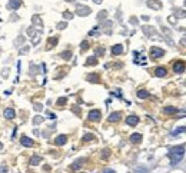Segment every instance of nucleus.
<instances>
[{"label": "nucleus", "instance_id": "nucleus-22", "mask_svg": "<svg viewBox=\"0 0 186 173\" xmlns=\"http://www.w3.org/2000/svg\"><path fill=\"white\" fill-rule=\"evenodd\" d=\"M89 80H95V82H93V83H96V82L99 80V77H98L96 74H92V76H89Z\"/></svg>", "mask_w": 186, "mask_h": 173}, {"label": "nucleus", "instance_id": "nucleus-28", "mask_svg": "<svg viewBox=\"0 0 186 173\" xmlns=\"http://www.w3.org/2000/svg\"><path fill=\"white\" fill-rule=\"evenodd\" d=\"M105 173H115V170H106Z\"/></svg>", "mask_w": 186, "mask_h": 173}, {"label": "nucleus", "instance_id": "nucleus-4", "mask_svg": "<svg viewBox=\"0 0 186 173\" xmlns=\"http://www.w3.org/2000/svg\"><path fill=\"white\" fill-rule=\"evenodd\" d=\"M173 70H175L176 73L185 72V63H183V62H176V63L173 64Z\"/></svg>", "mask_w": 186, "mask_h": 173}, {"label": "nucleus", "instance_id": "nucleus-6", "mask_svg": "<svg viewBox=\"0 0 186 173\" xmlns=\"http://www.w3.org/2000/svg\"><path fill=\"white\" fill-rule=\"evenodd\" d=\"M89 13H90V9H89V7H84V6H79V7H77V15L86 16V15H89Z\"/></svg>", "mask_w": 186, "mask_h": 173}, {"label": "nucleus", "instance_id": "nucleus-9", "mask_svg": "<svg viewBox=\"0 0 186 173\" xmlns=\"http://www.w3.org/2000/svg\"><path fill=\"white\" fill-rule=\"evenodd\" d=\"M20 143H22L23 146H26V147H30V146L33 144V140H32V139H29L27 136H23V137L20 139Z\"/></svg>", "mask_w": 186, "mask_h": 173}, {"label": "nucleus", "instance_id": "nucleus-30", "mask_svg": "<svg viewBox=\"0 0 186 173\" xmlns=\"http://www.w3.org/2000/svg\"><path fill=\"white\" fill-rule=\"evenodd\" d=\"M2 147H3V144H2V143H0V149H2Z\"/></svg>", "mask_w": 186, "mask_h": 173}, {"label": "nucleus", "instance_id": "nucleus-32", "mask_svg": "<svg viewBox=\"0 0 186 173\" xmlns=\"http://www.w3.org/2000/svg\"><path fill=\"white\" fill-rule=\"evenodd\" d=\"M185 5H186V2H185Z\"/></svg>", "mask_w": 186, "mask_h": 173}, {"label": "nucleus", "instance_id": "nucleus-13", "mask_svg": "<svg viewBox=\"0 0 186 173\" xmlns=\"http://www.w3.org/2000/svg\"><path fill=\"white\" fill-rule=\"evenodd\" d=\"M166 69L165 67H156V70H155V74L157 76V77H163V76H166Z\"/></svg>", "mask_w": 186, "mask_h": 173}, {"label": "nucleus", "instance_id": "nucleus-31", "mask_svg": "<svg viewBox=\"0 0 186 173\" xmlns=\"http://www.w3.org/2000/svg\"><path fill=\"white\" fill-rule=\"evenodd\" d=\"M67 2H73V0H67Z\"/></svg>", "mask_w": 186, "mask_h": 173}, {"label": "nucleus", "instance_id": "nucleus-3", "mask_svg": "<svg viewBox=\"0 0 186 173\" xmlns=\"http://www.w3.org/2000/svg\"><path fill=\"white\" fill-rule=\"evenodd\" d=\"M89 119H90L92 122H98V120L100 119V112H99V110H92V112L89 113Z\"/></svg>", "mask_w": 186, "mask_h": 173}, {"label": "nucleus", "instance_id": "nucleus-20", "mask_svg": "<svg viewBox=\"0 0 186 173\" xmlns=\"http://www.w3.org/2000/svg\"><path fill=\"white\" fill-rule=\"evenodd\" d=\"M175 112H176L175 107H166L165 109V113H175Z\"/></svg>", "mask_w": 186, "mask_h": 173}, {"label": "nucleus", "instance_id": "nucleus-18", "mask_svg": "<svg viewBox=\"0 0 186 173\" xmlns=\"http://www.w3.org/2000/svg\"><path fill=\"white\" fill-rule=\"evenodd\" d=\"M98 63V60H96V57H89V60L86 62V64L89 66V64H96Z\"/></svg>", "mask_w": 186, "mask_h": 173}, {"label": "nucleus", "instance_id": "nucleus-25", "mask_svg": "<svg viewBox=\"0 0 186 173\" xmlns=\"http://www.w3.org/2000/svg\"><path fill=\"white\" fill-rule=\"evenodd\" d=\"M63 27H66V23H60L59 25V29H63Z\"/></svg>", "mask_w": 186, "mask_h": 173}, {"label": "nucleus", "instance_id": "nucleus-23", "mask_svg": "<svg viewBox=\"0 0 186 173\" xmlns=\"http://www.w3.org/2000/svg\"><path fill=\"white\" fill-rule=\"evenodd\" d=\"M86 49H87V43L83 42V43H82V50H86Z\"/></svg>", "mask_w": 186, "mask_h": 173}, {"label": "nucleus", "instance_id": "nucleus-27", "mask_svg": "<svg viewBox=\"0 0 186 173\" xmlns=\"http://www.w3.org/2000/svg\"><path fill=\"white\" fill-rule=\"evenodd\" d=\"M64 16H66V17H69V19L72 17V15H69V12H66V13H64Z\"/></svg>", "mask_w": 186, "mask_h": 173}, {"label": "nucleus", "instance_id": "nucleus-19", "mask_svg": "<svg viewBox=\"0 0 186 173\" xmlns=\"http://www.w3.org/2000/svg\"><path fill=\"white\" fill-rule=\"evenodd\" d=\"M92 139H95V136H93V135H84V136H83V140H84V142H90Z\"/></svg>", "mask_w": 186, "mask_h": 173}, {"label": "nucleus", "instance_id": "nucleus-1", "mask_svg": "<svg viewBox=\"0 0 186 173\" xmlns=\"http://www.w3.org/2000/svg\"><path fill=\"white\" fill-rule=\"evenodd\" d=\"M183 154H185V147L183 146H175L169 150V159H170V163L172 164H176L179 163L182 159H183Z\"/></svg>", "mask_w": 186, "mask_h": 173}, {"label": "nucleus", "instance_id": "nucleus-26", "mask_svg": "<svg viewBox=\"0 0 186 173\" xmlns=\"http://www.w3.org/2000/svg\"><path fill=\"white\" fill-rule=\"evenodd\" d=\"M62 103H66V99H60V100H59V105H62Z\"/></svg>", "mask_w": 186, "mask_h": 173}, {"label": "nucleus", "instance_id": "nucleus-29", "mask_svg": "<svg viewBox=\"0 0 186 173\" xmlns=\"http://www.w3.org/2000/svg\"><path fill=\"white\" fill-rule=\"evenodd\" d=\"M95 2H96V3H100V2H102V0H95Z\"/></svg>", "mask_w": 186, "mask_h": 173}, {"label": "nucleus", "instance_id": "nucleus-24", "mask_svg": "<svg viewBox=\"0 0 186 173\" xmlns=\"http://www.w3.org/2000/svg\"><path fill=\"white\" fill-rule=\"evenodd\" d=\"M62 56H63V57H70V52H67V53H63Z\"/></svg>", "mask_w": 186, "mask_h": 173}, {"label": "nucleus", "instance_id": "nucleus-10", "mask_svg": "<svg viewBox=\"0 0 186 173\" xmlns=\"http://www.w3.org/2000/svg\"><path fill=\"white\" fill-rule=\"evenodd\" d=\"M147 6L152 7V9H160L162 5L157 2V0H147Z\"/></svg>", "mask_w": 186, "mask_h": 173}, {"label": "nucleus", "instance_id": "nucleus-2", "mask_svg": "<svg viewBox=\"0 0 186 173\" xmlns=\"http://www.w3.org/2000/svg\"><path fill=\"white\" fill-rule=\"evenodd\" d=\"M165 54V52L162 50V49H159V47H152L150 49V57L152 59H159V57H162Z\"/></svg>", "mask_w": 186, "mask_h": 173}, {"label": "nucleus", "instance_id": "nucleus-15", "mask_svg": "<svg viewBox=\"0 0 186 173\" xmlns=\"http://www.w3.org/2000/svg\"><path fill=\"white\" fill-rule=\"evenodd\" d=\"M19 6H20V0H10V3H9L10 9H17Z\"/></svg>", "mask_w": 186, "mask_h": 173}, {"label": "nucleus", "instance_id": "nucleus-11", "mask_svg": "<svg viewBox=\"0 0 186 173\" xmlns=\"http://www.w3.org/2000/svg\"><path fill=\"white\" fill-rule=\"evenodd\" d=\"M130 142L132 143H140L142 142V135L140 133H133L130 136Z\"/></svg>", "mask_w": 186, "mask_h": 173}, {"label": "nucleus", "instance_id": "nucleus-14", "mask_svg": "<svg viewBox=\"0 0 186 173\" xmlns=\"http://www.w3.org/2000/svg\"><path fill=\"white\" fill-rule=\"evenodd\" d=\"M15 116H16V113H15L13 109H6V110H5V117H6V119H13Z\"/></svg>", "mask_w": 186, "mask_h": 173}, {"label": "nucleus", "instance_id": "nucleus-8", "mask_svg": "<svg viewBox=\"0 0 186 173\" xmlns=\"http://www.w3.org/2000/svg\"><path fill=\"white\" fill-rule=\"evenodd\" d=\"M66 142H67V136H66V135H60V136L56 137V144H57V146H62V144H64Z\"/></svg>", "mask_w": 186, "mask_h": 173}, {"label": "nucleus", "instance_id": "nucleus-16", "mask_svg": "<svg viewBox=\"0 0 186 173\" xmlns=\"http://www.w3.org/2000/svg\"><path fill=\"white\" fill-rule=\"evenodd\" d=\"M147 96H149V93L146 90H139L138 92V97H140V99H146Z\"/></svg>", "mask_w": 186, "mask_h": 173}, {"label": "nucleus", "instance_id": "nucleus-5", "mask_svg": "<svg viewBox=\"0 0 186 173\" xmlns=\"http://www.w3.org/2000/svg\"><path fill=\"white\" fill-rule=\"evenodd\" d=\"M126 123H128L129 126H136V125L139 123V117H138V116H129V117L126 119Z\"/></svg>", "mask_w": 186, "mask_h": 173}, {"label": "nucleus", "instance_id": "nucleus-7", "mask_svg": "<svg viewBox=\"0 0 186 173\" xmlns=\"http://www.w3.org/2000/svg\"><path fill=\"white\" fill-rule=\"evenodd\" d=\"M118 120H120V112H113V113L109 116V122H110V123H115V122H118Z\"/></svg>", "mask_w": 186, "mask_h": 173}, {"label": "nucleus", "instance_id": "nucleus-21", "mask_svg": "<svg viewBox=\"0 0 186 173\" xmlns=\"http://www.w3.org/2000/svg\"><path fill=\"white\" fill-rule=\"evenodd\" d=\"M135 173H147V170L143 169V167H138V169L135 170Z\"/></svg>", "mask_w": 186, "mask_h": 173}, {"label": "nucleus", "instance_id": "nucleus-17", "mask_svg": "<svg viewBox=\"0 0 186 173\" xmlns=\"http://www.w3.org/2000/svg\"><path fill=\"white\" fill-rule=\"evenodd\" d=\"M40 162H42V159H40L39 156H33V157H32V160H30V163H32L33 166H36V164H39Z\"/></svg>", "mask_w": 186, "mask_h": 173}, {"label": "nucleus", "instance_id": "nucleus-12", "mask_svg": "<svg viewBox=\"0 0 186 173\" xmlns=\"http://www.w3.org/2000/svg\"><path fill=\"white\" fill-rule=\"evenodd\" d=\"M122 52H123V46H122V44H116V46H113V47H112V53H113L115 56L120 54Z\"/></svg>", "mask_w": 186, "mask_h": 173}]
</instances>
